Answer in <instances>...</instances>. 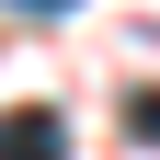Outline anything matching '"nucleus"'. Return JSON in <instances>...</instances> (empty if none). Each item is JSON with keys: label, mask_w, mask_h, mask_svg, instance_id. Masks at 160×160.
Wrapping results in <instances>:
<instances>
[{"label": "nucleus", "mask_w": 160, "mask_h": 160, "mask_svg": "<svg viewBox=\"0 0 160 160\" xmlns=\"http://www.w3.org/2000/svg\"><path fill=\"white\" fill-rule=\"evenodd\" d=\"M57 149H69L57 103H34V114H12V126H0V160H57Z\"/></svg>", "instance_id": "f257e3e1"}, {"label": "nucleus", "mask_w": 160, "mask_h": 160, "mask_svg": "<svg viewBox=\"0 0 160 160\" xmlns=\"http://www.w3.org/2000/svg\"><path fill=\"white\" fill-rule=\"evenodd\" d=\"M23 12H69V0H23Z\"/></svg>", "instance_id": "7ed1b4c3"}, {"label": "nucleus", "mask_w": 160, "mask_h": 160, "mask_svg": "<svg viewBox=\"0 0 160 160\" xmlns=\"http://www.w3.org/2000/svg\"><path fill=\"white\" fill-rule=\"evenodd\" d=\"M126 137H137V149H160V92H137V103H126Z\"/></svg>", "instance_id": "f03ea898"}]
</instances>
